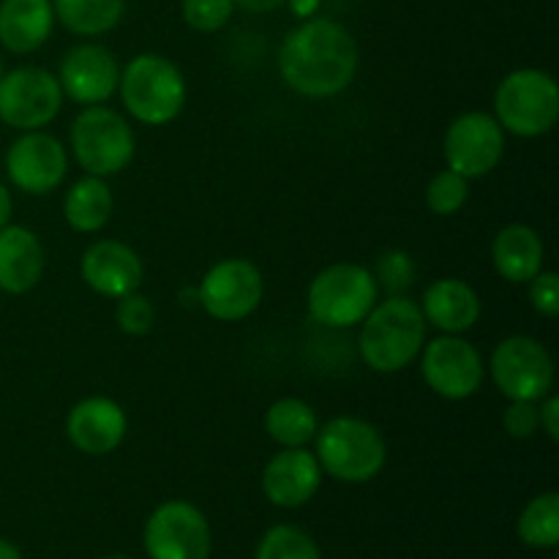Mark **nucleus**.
Instances as JSON below:
<instances>
[{
  "instance_id": "6ab92c4d",
  "label": "nucleus",
  "mask_w": 559,
  "mask_h": 559,
  "mask_svg": "<svg viewBox=\"0 0 559 559\" xmlns=\"http://www.w3.org/2000/svg\"><path fill=\"white\" fill-rule=\"evenodd\" d=\"M420 311L426 325H435L437 331L451 336H462L480 320V298L464 278L445 276L426 287Z\"/></svg>"
},
{
  "instance_id": "f03ea898",
  "label": "nucleus",
  "mask_w": 559,
  "mask_h": 559,
  "mask_svg": "<svg viewBox=\"0 0 559 559\" xmlns=\"http://www.w3.org/2000/svg\"><path fill=\"white\" fill-rule=\"evenodd\" d=\"M360 355L366 366L380 374H396L407 369L426 344V317L415 300L391 295L377 300L366 314L360 331Z\"/></svg>"
},
{
  "instance_id": "c756f323",
  "label": "nucleus",
  "mask_w": 559,
  "mask_h": 559,
  "mask_svg": "<svg viewBox=\"0 0 559 559\" xmlns=\"http://www.w3.org/2000/svg\"><path fill=\"white\" fill-rule=\"evenodd\" d=\"M415 276H418V267L407 251H385L377 260V287H385L391 295H402L404 289L413 287Z\"/></svg>"
},
{
  "instance_id": "6e6552de",
  "label": "nucleus",
  "mask_w": 559,
  "mask_h": 559,
  "mask_svg": "<svg viewBox=\"0 0 559 559\" xmlns=\"http://www.w3.org/2000/svg\"><path fill=\"white\" fill-rule=\"evenodd\" d=\"M489 371L500 393L511 402H540L555 388V358L533 336H508L495 347Z\"/></svg>"
},
{
  "instance_id": "9b49d317",
  "label": "nucleus",
  "mask_w": 559,
  "mask_h": 559,
  "mask_svg": "<svg viewBox=\"0 0 559 559\" xmlns=\"http://www.w3.org/2000/svg\"><path fill=\"white\" fill-rule=\"evenodd\" d=\"M445 164L467 180L495 173L506 153V131L489 112H464L448 126L442 142Z\"/></svg>"
},
{
  "instance_id": "f8f14e48",
  "label": "nucleus",
  "mask_w": 559,
  "mask_h": 559,
  "mask_svg": "<svg viewBox=\"0 0 559 559\" xmlns=\"http://www.w3.org/2000/svg\"><path fill=\"white\" fill-rule=\"evenodd\" d=\"M420 374L437 396L448 399V402H462V399L478 393L480 382H484V358L467 338L445 333V336L424 344Z\"/></svg>"
},
{
  "instance_id": "423d86ee",
  "label": "nucleus",
  "mask_w": 559,
  "mask_h": 559,
  "mask_svg": "<svg viewBox=\"0 0 559 559\" xmlns=\"http://www.w3.org/2000/svg\"><path fill=\"white\" fill-rule=\"evenodd\" d=\"M136 151V140L126 118L104 104H91L71 123V153L87 175L109 178L123 173Z\"/></svg>"
},
{
  "instance_id": "4be33fe9",
  "label": "nucleus",
  "mask_w": 559,
  "mask_h": 559,
  "mask_svg": "<svg viewBox=\"0 0 559 559\" xmlns=\"http://www.w3.org/2000/svg\"><path fill=\"white\" fill-rule=\"evenodd\" d=\"M491 260L506 282L527 284L544 271V240L527 224H508L495 235Z\"/></svg>"
},
{
  "instance_id": "7ed1b4c3",
  "label": "nucleus",
  "mask_w": 559,
  "mask_h": 559,
  "mask_svg": "<svg viewBox=\"0 0 559 559\" xmlns=\"http://www.w3.org/2000/svg\"><path fill=\"white\" fill-rule=\"evenodd\" d=\"M317 462L322 473L342 484H369L382 473L388 459L385 437L369 420L342 415L317 429Z\"/></svg>"
},
{
  "instance_id": "ddd939ff",
  "label": "nucleus",
  "mask_w": 559,
  "mask_h": 559,
  "mask_svg": "<svg viewBox=\"0 0 559 559\" xmlns=\"http://www.w3.org/2000/svg\"><path fill=\"white\" fill-rule=\"evenodd\" d=\"M265 284L262 273L254 262L222 260L202 276L200 284V306L218 322H240L251 317L260 306Z\"/></svg>"
},
{
  "instance_id": "4468645a",
  "label": "nucleus",
  "mask_w": 559,
  "mask_h": 559,
  "mask_svg": "<svg viewBox=\"0 0 559 559\" xmlns=\"http://www.w3.org/2000/svg\"><path fill=\"white\" fill-rule=\"evenodd\" d=\"M69 169L66 147L44 131H25L5 153V175L25 194H49L58 189Z\"/></svg>"
},
{
  "instance_id": "473e14b6",
  "label": "nucleus",
  "mask_w": 559,
  "mask_h": 559,
  "mask_svg": "<svg viewBox=\"0 0 559 559\" xmlns=\"http://www.w3.org/2000/svg\"><path fill=\"white\" fill-rule=\"evenodd\" d=\"M502 424H506V431L513 437V440H530V437L540 429L538 404L511 402L508 404L506 415H502Z\"/></svg>"
},
{
  "instance_id": "bb28decb",
  "label": "nucleus",
  "mask_w": 559,
  "mask_h": 559,
  "mask_svg": "<svg viewBox=\"0 0 559 559\" xmlns=\"http://www.w3.org/2000/svg\"><path fill=\"white\" fill-rule=\"evenodd\" d=\"M254 559H322L320 546L295 524H276L262 535Z\"/></svg>"
},
{
  "instance_id": "dca6fc26",
  "label": "nucleus",
  "mask_w": 559,
  "mask_h": 559,
  "mask_svg": "<svg viewBox=\"0 0 559 559\" xmlns=\"http://www.w3.org/2000/svg\"><path fill=\"white\" fill-rule=\"evenodd\" d=\"M129 418L115 399L91 396L71 407L66 418V435L71 445L87 456H107L123 442Z\"/></svg>"
},
{
  "instance_id": "58836bf2",
  "label": "nucleus",
  "mask_w": 559,
  "mask_h": 559,
  "mask_svg": "<svg viewBox=\"0 0 559 559\" xmlns=\"http://www.w3.org/2000/svg\"><path fill=\"white\" fill-rule=\"evenodd\" d=\"M107 559H126V557H107Z\"/></svg>"
},
{
  "instance_id": "f3484780",
  "label": "nucleus",
  "mask_w": 559,
  "mask_h": 559,
  "mask_svg": "<svg viewBox=\"0 0 559 559\" xmlns=\"http://www.w3.org/2000/svg\"><path fill=\"white\" fill-rule=\"evenodd\" d=\"M80 271L93 293L112 300L136 293L142 278H145L140 254L131 246H126L123 240H98V243H93L82 254Z\"/></svg>"
},
{
  "instance_id": "f704fd0d",
  "label": "nucleus",
  "mask_w": 559,
  "mask_h": 559,
  "mask_svg": "<svg viewBox=\"0 0 559 559\" xmlns=\"http://www.w3.org/2000/svg\"><path fill=\"white\" fill-rule=\"evenodd\" d=\"M235 5H240L243 11H249V14H271V11L282 9L287 0H233Z\"/></svg>"
},
{
  "instance_id": "7c9ffc66",
  "label": "nucleus",
  "mask_w": 559,
  "mask_h": 559,
  "mask_svg": "<svg viewBox=\"0 0 559 559\" xmlns=\"http://www.w3.org/2000/svg\"><path fill=\"white\" fill-rule=\"evenodd\" d=\"M115 322L129 336H145V333L153 331L156 309H153V304L145 295H123V298H118V306H115Z\"/></svg>"
},
{
  "instance_id": "c9c22d12",
  "label": "nucleus",
  "mask_w": 559,
  "mask_h": 559,
  "mask_svg": "<svg viewBox=\"0 0 559 559\" xmlns=\"http://www.w3.org/2000/svg\"><path fill=\"white\" fill-rule=\"evenodd\" d=\"M11 213H14V202H11V191L0 183V227L11 222Z\"/></svg>"
},
{
  "instance_id": "aec40b11",
  "label": "nucleus",
  "mask_w": 559,
  "mask_h": 559,
  "mask_svg": "<svg viewBox=\"0 0 559 559\" xmlns=\"http://www.w3.org/2000/svg\"><path fill=\"white\" fill-rule=\"evenodd\" d=\"M44 276V246L36 235L20 224L0 227V289L25 295Z\"/></svg>"
},
{
  "instance_id": "a211bd4d",
  "label": "nucleus",
  "mask_w": 559,
  "mask_h": 559,
  "mask_svg": "<svg viewBox=\"0 0 559 559\" xmlns=\"http://www.w3.org/2000/svg\"><path fill=\"white\" fill-rule=\"evenodd\" d=\"M322 467L314 453L306 448H284L282 453L265 464L262 473V491L276 508L306 506L320 491Z\"/></svg>"
},
{
  "instance_id": "b1692460",
  "label": "nucleus",
  "mask_w": 559,
  "mask_h": 559,
  "mask_svg": "<svg viewBox=\"0 0 559 559\" xmlns=\"http://www.w3.org/2000/svg\"><path fill=\"white\" fill-rule=\"evenodd\" d=\"M55 20L76 36H102L118 27L126 0H52Z\"/></svg>"
},
{
  "instance_id": "2eb2a0df",
  "label": "nucleus",
  "mask_w": 559,
  "mask_h": 559,
  "mask_svg": "<svg viewBox=\"0 0 559 559\" xmlns=\"http://www.w3.org/2000/svg\"><path fill=\"white\" fill-rule=\"evenodd\" d=\"M60 91L76 104H102L118 91L120 63L102 44H76L60 60Z\"/></svg>"
},
{
  "instance_id": "9d476101",
  "label": "nucleus",
  "mask_w": 559,
  "mask_h": 559,
  "mask_svg": "<svg viewBox=\"0 0 559 559\" xmlns=\"http://www.w3.org/2000/svg\"><path fill=\"white\" fill-rule=\"evenodd\" d=\"M151 559H211V524L186 500L162 502L142 533Z\"/></svg>"
},
{
  "instance_id": "0eeeda50",
  "label": "nucleus",
  "mask_w": 559,
  "mask_h": 559,
  "mask_svg": "<svg viewBox=\"0 0 559 559\" xmlns=\"http://www.w3.org/2000/svg\"><path fill=\"white\" fill-rule=\"evenodd\" d=\"M380 298L374 273L355 262H338L314 276L309 287V311L325 328H353L366 320Z\"/></svg>"
},
{
  "instance_id": "72a5a7b5",
  "label": "nucleus",
  "mask_w": 559,
  "mask_h": 559,
  "mask_svg": "<svg viewBox=\"0 0 559 559\" xmlns=\"http://www.w3.org/2000/svg\"><path fill=\"white\" fill-rule=\"evenodd\" d=\"M538 418H540V429L546 431L551 442L559 440V396L549 393V396L540 399L538 407Z\"/></svg>"
},
{
  "instance_id": "c85d7f7f",
  "label": "nucleus",
  "mask_w": 559,
  "mask_h": 559,
  "mask_svg": "<svg viewBox=\"0 0 559 559\" xmlns=\"http://www.w3.org/2000/svg\"><path fill=\"white\" fill-rule=\"evenodd\" d=\"M183 22L197 33H216L233 20V0H183Z\"/></svg>"
},
{
  "instance_id": "39448f33",
  "label": "nucleus",
  "mask_w": 559,
  "mask_h": 559,
  "mask_svg": "<svg viewBox=\"0 0 559 559\" xmlns=\"http://www.w3.org/2000/svg\"><path fill=\"white\" fill-rule=\"evenodd\" d=\"M495 118L516 136H544L557 126L559 87L540 69H516L497 85Z\"/></svg>"
},
{
  "instance_id": "cd10ccee",
  "label": "nucleus",
  "mask_w": 559,
  "mask_h": 559,
  "mask_svg": "<svg viewBox=\"0 0 559 559\" xmlns=\"http://www.w3.org/2000/svg\"><path fill=\"white\" fill-rule=\"evenodd\" d=\"M469 200V180L453 169H442L426 186V205L437 216H456Z\"/></svg>"
},
{
  "instance_id": "5701e85b",
  "label": "nucleus",
  "mask_w": 559,
  "mask_h": 559,
  "mask_svg": "<svg viewBox=\"0 0 559 559\" xmlns=\"http://www.w3.org/2000/svg\"><path fill=\"white\" fill-rule=\"evenodd\" d=\"M112 191L104 183V178H96V175L76 180L66 191L63 216L69 227L76 229V233H98V229H104L109 218H112Z\"/></svg>"
},
{
  "instance_id": "4c0bfd02",
  "label": "nucleus",
  "mask_w": 559,
  "mask_h": 559,
  "mask_svg": "<svg viewBox=\"0 0 559 559\" xmlns=\"http://www.w3.org/2000/svg\"><path fill=\"white\" fill-rule=\"evenodd\" d=\"M0 76H3V58H0Z\"/></svg>"
},
{
  "instance_id": "a878e982",
  "label": "nucleus",
  "mask_w": 559,
  "mask_h": 559,
  "mask_svg": "<svg viewBox=\"0 0 559 559\" xmlns=\"http://www.w3.org/2000/svg\"><path fill=\"white\" fill-rule=\"evenodd\" d=\"M519 538L533 549H555L559 544V495L533 497L519 516Z\"/></svg>"
},
{
  "instance_id": "1a4fd4ad",
  "label": "nucleus",
  "mask_w": 559,
  "mask_h": 559,
  "mask_svg": "<svg viewBox=\"0 0 559 559\" xmlns=\"http://www.w3.org/2000/svg\"><path fill=\"white\" fill-rule=\"evenodd\" d=\"M63 107V91L52 71L20 66L0 76V120L16 131H38Z\"/></svg>"
},
{
  "instance_id": "2f4dec72",
  "label": "nucleus",
  "mask_w": 559,
  "mask_h": 559,
  "mask_svg": "<svg viewBox=\"0 0 559 559\" xmlns=\"http://www.w3.org/2000/svg\"><path fill=\"white\" fill-rule=\"evenodd\" d=\"M530 300L538 314L546 320H555L559 314V278L555 271H540L538 276L530 278Z\"/></svg>"
},
{
  "instance_id": "e433bc0d",
  "label": "nucleus",
  "mask_w": 559,
  "mask_h": 559,
  "mask_svg": "<svg viewBox=\"0 0 559 559\" xmlns=\"http://www.w3.org/2000/svg\"><path fill=\"white\" fill-rule=\"evenodd\" d=\"M0 559H22V555H20V549L11 544V540L0 538Z\"/></svg>"
},
{
  "instance_id": "f257e3e1",
  "label": "nucleus",
  "mask_w": 559,
  "mask_h": 559,
  "mask_svg": "<svg viewBox=\"0 0 559 559\" xmlns=\"http://www.w3.org/2000/svg\"><path fill=\"white\" fill-rule=\"evenodd\" d=\"M358 58V41L342 22L314 16L287 33L278 49V71L300 96L331 98L353 85Z\"/></svg>"
},
{
  "instance_id": "20e7f679",
  "label": "nucleus",
  "mask_w": 559,
  "mask_h": 559,
  "mask_svg": "<svg viewBox=\"0 0 559 559\" xmlns=\"http://www.w3.org/2000/svg\"><path fill=\"white\" fill-rule=\"evenodd\" d=\"M126 112L145 126H167L183 112L186 80L164 55H136L120 71L118 82Z\"/></svg>"
},
{
  "instance_id": "393cba45",
  "label": "nucleus",
  "mask_w": 559,
  "mask_h": 559,
  "mask_svg": "<svg viewBox=\"0 0 559 559\" xmlns=\"http://www.w3.org/2000/svg\"><path fill=\"white\" fill-rule=\"evenodd\" d=\"M265 429L273 442L282 448H304L306 442L314 440L320 420L311 404L304 399H278L267 407L265 413Z\"/></svg>"
},
{
  "instance_id": "412c9836",
  "label": "nucleus",
  "mask_w": 559,
  "mask_h": 559,
  "mask_svg": "<svg viewBox=\"0 0 559 559\" xmlns=\"http://www.w3.org/2000/svg\"><path fill=\"white\" fill-rule=\"evenodd\" d=\"M52 0H0V44L9 52H36L52 36Z\"/></svg>"
}]
</instances>
